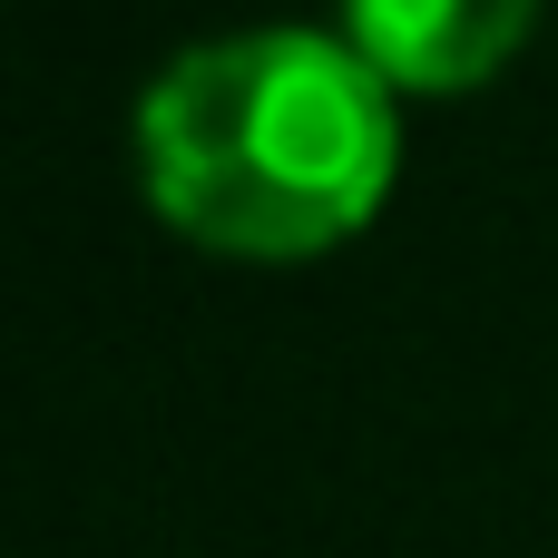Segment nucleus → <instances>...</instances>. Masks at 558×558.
Instances as JSON below:
<instances>
[{
    "label": "nucleus",
    "mask_w": 558,
    "mask_h": 558,
    "mask_svg": "<svg viewBox=\"0 0 558 558\" xmlns=\"http://www.w3.org/2000/svg\"><path fill=\"white\" fill-rule=\"evenodd\" d=\"M402 167V108L343 29H226L177 49L137 98L147 206L245 265H294L363 235Z\"/></svg>",
    "instance_id": "obj_1"
},
{
    "label": "nucleus",
    "mask_w": 558,
    "mask_h": 558,
    "mask_svg": "<svg viewBox=\"0 0 558 558\" xmlns=\"http://www.w3.org/2000/svg\"><path fill=\"white\" fill-rule=\"evenodd\" d=\"M530 29H539V0H343V39L392 98L490 88Z\"/></svg>",
    "instance_id": "obj_2"
}]
</instances>
